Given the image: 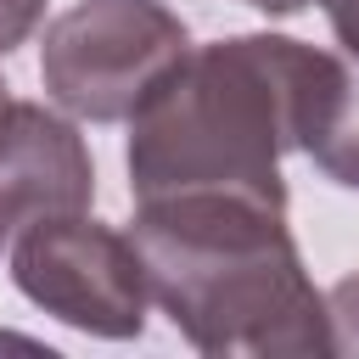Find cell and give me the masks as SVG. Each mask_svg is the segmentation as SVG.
<instances>
[{
  "label": "cell",
  "instance_id": "cell-1",
  "mask_svg": "<svg viewBox=\"0 0 359 359\" xmlns=\"http://www.w3.org/2000/svg\"><path fill=\"white\" fill-rule=\"evenodd\" d=\"M342 50L286 34H236L196 45L129 118V191L135 202L230 191L286 208L280 157L309 151Z\"/></svg>",
  "mask_w": 359,
  "mask_h": 359
},
{
  "label": "cell",
  "instance_id": "cell-2",
  "mask_svg": "<svg viewBox=\"0 0 359 359\" xmlns=\"http://www.w3.org/2000/svg\"><path fill=\"white\" fill-rule=\"evenodd\" d=\"M151 303L196 353H331L325 292H314L280 202L191 191L135 202L129 224Z\"/></svg>",
  "mask_w": 359,
  "mask_h": 359
},
{
  "label": "cell",
  "instance_id": "cell-3",
  "mask_svg": "<svg viewBox=\"0 0 359 359\" xmlns=\"http://www.w3.org/2000/svg\"><path fill=\"white\" fill-rule=\"evenodd\" d=\"M191 50L185 22L163 0H79L39 45L45 95L90 123H123Z\"/></svg>",
  "mask_w": 359,
  "mask_h": 359
},
{
  "label": "cell",
  "instance_id": "cell-4",
  "mask_svg": "<svg viewBox=\"0 0 359 359\" xmlns=\"http://www.w3.org/2000/svg\"><path fill=\"white\" fill-rule=\"evenodd\" d=\"M11 280L28 303L56 314L73 331L90 337H140L151 309V280L135 236H118L101 219L62 213L17 236L11 247Z\"/></svg>",
  "mask_w": 359,
  "mask_h": 359
},
{
  "label": "cell",
  "instance_id": "cell-5",
  "mask_svg": "<svg viewBox=\"0 0 359 359\" xmlns=\"http://www.w3.org/2000/svg\"><path fill=\"white\" fill-rule=\"evenodd\" d=\"M95 196V163L84 135L39 101L0 107V252L17 247L22 230L84 213Z\"/></svg>",
  "mask_w": 359,
  "mask_h": 359
},
{
  "label": "cell",
  "instance_id": "cell-6",
  "mask_svg": "<svg viewBox=\"0 0 359 359\" xmlns=\"http://www.w3.org/2000/svg\"><path fill=\"white\" fill-rule=\"evenodd\" d=\"M325 342L331 353H359V275H342L325 292Z\"/></svg>",
  "mask_w": 359,
  "mask_h": 359
},
{
  "label": "cell",
  "instance_id": "cell-7",
  "mask_svg": "<svg viewBox=\"0 0 359 359\" xmlns=\"http://www.w3.org/2000/svg\"><path fill=\"white\" fill-rule=\"evenodd\" d=\"M45 17V0H0V56L17 50Z\"/></svg>",
  "mask_w": 359,
  "mask_h": 359
},
{
  "label": "cell",
  "instance_id": "cell-8",
  "mask_svg": "<svg viewBox=\"0 0 359 359\" xmlns=\"http://www.w3.org/2000/svg\"><path fill=\"white\" fill-rule=\"evenodd\" d=\"M325 17H331V34H337V50L359 67V0H325Z\"/></svg>",
  "mask_w": 359,
  "mask_h": 359
},
{
  "label": "cell",
  "instance_id": "cell-9",
  "mask_svg": "<svg viewBox=\"0 0 359 359\" xmlns=\"http://www.w3.org/2000/svg\"><path fill=\"white\" fill-rule=\"evenodd\" d=\"M252 11H269V17H292V11H309V6H325V0H241Z\"/></svg>",
  "mask_w": 359,
  "mask_h": 359
},
{
  "label": "cell",
  "instance_id": "cell-10",
  "mask_svg": "<svg viewBox=\"0 0 359 359\" xmlns=\"http://www.w3.org/2000/svg\"><path fill=\"white\" fill-rule=\"evenodd\" d=\"M6 101H11V90H6V79H0V107H6Z\"/></svg>",
  "mask_w": 359,
  "mask_h": 359
}]
</instances>
